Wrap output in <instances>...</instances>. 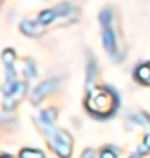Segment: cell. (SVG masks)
<instances>
[{"mask_svg": "<svg viewBox=\"0 0 150 158\" xmlns=\"http://www.w3.org/2000/svg\"><path fill=\"white\" fill-rule=\"evenodd\" d=\"M102 43H104V48L107 49L111 54H116V51H117V41H116V35H114V31H112V28L109 27H104V30H102Z\"/></svg>", "mask_w": 150, "mask_h": 158, "instance_id": "obj_4", "label": "cell"}, {"mask_svg": "<svg viewBox=\"0 0 150 158\" xmlns=\"http://www.w3.org/2000/svg\"><path fill=\"white\" fill-rule=\"evenodd\" d=\"M101 158H116V153H114L111 148H107V150H102Z\"/></svg>", "mask_w": 150, "mask_h": 158, "instance_id": "obj_13", "label": "cell"}, {"mask_svg": "<svg viewBox=\"0 0 150 158\" xmlns=\"http://www.w3.org/2000/svg\"><path fill=\"white\" fill-rule=\"evenodd\" d=\"M56 17H58L56 10H45V12H41V15L38 17V22L41 25H48L49 22H53Z\"/></svg>", "mask_w": 150, "mask_h": 158, "instance_id": "obj_5", "label": "cell"}, {"mask_svg": "<svg viewBox=\"0 0 150 158\" xmlns=\"http://www.w3.org/2000/svg\"><path fill=\"white\" fill-rule=\"evenodd\" d=\"M56 87H58V81H56V79H48V81L41 82L36 89H35V92H33V96H32V102L33 104L40 102L45 96H48V94L51 92V91H54Z\"/></svg>", "mask_w": 150, "mask_h": 158, "instance_id": "obj_2", "label": "cell"}, {"mask_svg": "<svg viewBox=\"0 0 150 158\" xmlns=\"http://www.w3.org/2000/svg\"><path fill=\"white\" fill-rule=\"evenodd\" d=\"M94 74H96V64H94V63H89V69H88V84H91Z\"/></svg>", "mask_w": 150, "mask_h": 158, "instance_id": "obj_10", "label": "cell"}, {"mask_svg": "<svg viewBox=\"0 0 150 158\" xmlns=\"http://www.w3.org/2000/svg\"><path fill=\"white\" fill-rule=\"evenodd\" d=\"M88 107L89 110L97 114V115H106L116 107V96L111 91H102V92H91L88 99Z\"/></svg>", "mask_w": 150, "mask_h": 158, "instance_id": "obj_1", "label": "cell"}, {"mask_svg": "<svg viewBox=\"0 0 150 158\" xmlns=\"http://www.w3.org/2000/svg\"><path fill=\"white\" fill-rule=\"evenodd\" d=\"M0 158H10L8 155H2V156H0Z\"/></svg>", "mask_w": 150, "mask_h": 158, "instance_id": "obj_16", "label": "cell"}, {"mask_svg": "<svg viewBox=\"0 0 150 158\" xmlns=\"http://www.w3.org/2000/svg\"><path fill=\"white\" fill-rule=\"evenodd\" d=\"M109 20H111V12H109V10H104V12L101 13V22H102L104 27L109 25Z\"/></svg>", "mask_w": 150, "mask_h": 158, "instance_id": "obj_11", "label": "cell"}, {"mask_svg": "<svg viewBox=\"0 0 150 158\" xmlns=\"http://www.w3.org/2000/svg\"><path fill=\"white\" fill-rule=\"evenodd\" d=\"M25 74H27L28 77H33L35 76V69H33V64L32 63L25 64Z\"/></svg>", "mask_w": 150, "mask_h": 158, "instance_id": "obj_12", "label": "cell"}, {"mask_svg": "<svg viewBox=\"0 0 150 158\" xmlns=\"http://www.w3.org/2000/svg\"><path fill=\"white\" fill-rule=\"evenodd\" d=\"M135 74L142 82H150V64H142V66H139Z\"/></svg>", "mask_w": 150, "mask_h": 158, "instance_id": "obj_6", "label": "cell"}, {"mask_svg": "<svg viewBox=\"0 0 150 158\" xmlns=\"http://www.w3.org/2000/svg\"><path fill=\"white\" fill-rule=\"evenodd\" d=\"M22 31L25 35H36L40 31V27L35 25V23H32V22H23L22 23Z\"/></svg>", "mask_w": 150, "mask_h": 158, "instance_id": "obj_7", "label": "cell"}, {"mask_svg": "<svg viewBox=\"0 0 150 158\" xmlns=\"http://www.w3.org/2000/svg\"><path fill=\"white\" fill-rule=\"evenodd\" d=\"M20 158H43V153L40 150H32V148H25L20 152Z\"/></svg>", "mask_w": 150, "mask_h": 158, "instance_id": "obj_8", "label": "cell"}, {"mask_svg": "<svg viewBox=\"0 0 150 158\" xmlns=\"http://www.w3.org/2000/svg\"><path fill=\"white\" fill-rule=\"evenodd\" d=\"M25 89H27V87H25V84H23V82H17V86H15L13 91L10 92L8 96H5L3 107L7 109V110H8V109H12V107L15 106V102H18V101H20V97H22L23 94H25Z\"/></svg>", "mask_w": 150, "mask_h": 158, "instance_id": "obj_3", "label": "cell"}, {"mask_svg": "<svg viewBox=\"0 0 150 158\" xmlns=\"http://www.w3.org/2000/svg\"><path fill=\"white\" fill-rule=\"evenodd\" d=\"M92 155H94L92 150H86V152H84V155H83V158H92Z\"/></svg>", "mask_w": 150, "mask_h": 158, "instance_id": "obj_15", "label": "cell"}, {"mask_svg": "<svg viewBox=\"0 0 150 158\" xmlns=\"http://www.w3.org/2000/svg\"><path fill=\"white\" fill-rule=\"evenodd\" d=\"M150 150V133L145 137V142H144V145L140 147V152H148Z\"/></svg>", "mask_w": 150, "mask_h": 158, "instance_id": "obj_14", "label": "cell"}, {"mask_svg": "<svg viewBox=\"0 0 150 158\" xmlns=\"http://www.w3.org/2000/svg\"><path fill=\"white\" fill-rule=\"evenodd\" d=\"M2 59L5 63V68H13V63H15V53L12 49H7L3 54H2Z\"/></svg>", "mask_w": 150, "mask_h": 158, "instance_id": "obj_9", "label": "cell"}]
</instances>
